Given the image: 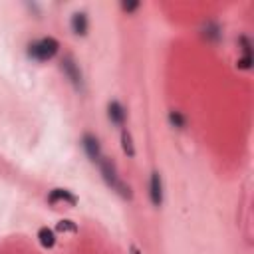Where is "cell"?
I'll use <instances>...</instances> for the list:
<instances>
[{"mask_svg": "<svg viewBox=\"0 0 254 254\" xmlns=\"http://www.w3.org/2000/svg\"><path fill=\"white\" fill-rule=\"evenodd\" d=\"M58 50H60L58 40L48 36V38H42V40L30 44L28 54H30L34 60H38V62H48V60H52V58L58 54Z\"/></svg>", "mask_w": 254, "mask_h": 254, "instance_id": "cell-2", "label": "cell"}, {"mask_svg": "<svg viewBox=\"0 0 254 254\" xmlns=\"http://www.w3.org/2000/svg\"><path fill=\"white\" fill-rule=\"evenodd\" d=\"M62 69H64V73L69 77V81L75 87H81V71H79V67L75 65V62L71 58H64L62 60Z\"/></svg>", "mask_w": 254, "mask_h": 254, "instance_id": "cell-4", "label": "cell"}, {"mask_svg": "<svg viewBox=\"0 0 254 254\" xmlns=\"http://www.w3.org/2000/svg\"><path fill=\"white\" fill-rule=\"evenodd\" d=\"M238 42H240V46H242V54H244L242 58H252V44H250V40H248L246 36H242Z\"/></svg>", "mask_w": 254, "mask_h": 254, "instance_id": "cell-14", "label": "cell"}, {"mask_svg": "<svg viewBox=\"0 0 254 254\" xmlns=\"http://www.w3.org/2000/svg\"><path fill=\"white\" fill-rule=\"evenodd\" d=\"M81 147H83L85 155L89 157V161H93V163H99L101 161V147H99V141H97L95 135L85 133L81 137Z\"/></svg>", "mask_w": 254, "mask_h": 254, "instance_id": "cell-3", "label": "cell"}, {"mask_svg": "<svg viewBox=\"0 0 254 254\" xmlns=\"http://www.w3.org/2000/svg\"><path fill=\"white\" fill-rule=\"evenodd\" d=\"M56 228H58L60 232H77V226H75V222H71V220H60Z\"/></svg>", "mask_w": 254, "mask_h": 254, "instance_id": "cell-12", "label": "cell"}, {"mask_svg": "<svg viewBox=\"0 0 254 254\" xmlns=\"http://www.w3.org/2000/svg\"><path fill=\"white\" fill-rule=\"evenodd\" d=\"M218 32H220V30H218V26H214V24H206V26H204V36L210 38V40H218V38H220Z\"/></svg>", "mask_w": 254, "mask_h": 254, "instance_id": "cell-13", "label": "cell"}, {"mask_svg": "<svg viewBox=\"0 0 254 254\" xmlns=\"http://www.w3.org/2000/svg\"><path fill=\"white\" fill-rule=\"evenodd\" d=\"M38 238H40V244H42L44 248H52V246L56 244V234H54V230L48 228V226H42V228L38 230Z\"/></svg>", "mask_w": 254, "mask_h": 254, "instance_id": "cell-9", "label": "cell"}, {"mask_svg": "<svg viewBox=\"0 0 254 254\" xmlns=\"http://www.w3.org/2000/svg\"><path fill=\"white\" fill-rule=\"evenodd\" d=\"M99 171H101V175H103V181H105L115 192H119L123 198H131V189L119 179L117 169H115V165H113L109 159L101 157V161H99Z\"/></svg>", "mask_w": 254, "mask_h": 254, "instance_id": "cell-1", "label": "cell"}, {"mask_svg": "<svg viewBox=\"0 0 254 254\" xmlns=\"http://www.w3.org/2000/svg\"><path fill=\"white\" fill-rule=\"evenodd\" d=\"M107 115H109V121L115 123V125H123L125 123V109H123V105L119 101H109Z\"/></svg>", "mask_w": 254, "mask_h": 254, "instance_id": "cell-6", "label": "cell"}, {"mask_svg": "<svg viewBox=\"0 0 254 254\" xmlns=\"http://www.w3.org/2000/svg\"><path fill=\"white\" fill-rule=\"evenodd\" d=\"M238 67H240V69L252 67V58H240V60H238Z\"/></svg>", "mask_w": 254, "mask_h": 254, "instance_id": "cell-16", "label": "cell"}, {"mask_svg": "<svg viewBox=\"0 0 254 254\" xmlns=\"http://www.w3.org/2000/svg\"><path fill=\"white\" fill-rule=\"evenodd\" d=\"M121 147L125 151L127 157H135V147H133V139H131V133L127 129L121 131Z\"/></svg>", "mask_w": 254, "mask_h": 254, "instance_id": "cell-10", "label": "cell"}, {"mask_svg": "<svg viewBox=\"0 0 254 254\" xmlns=\"http://www.w3.org/2000/svg\"><path fill=\"white\" fill-rule=\"evenodd\" d=\"M48 200L52 202V204H56V202H67V204H77V198L69 192V190H65V189H54L52 192H50V196H48Z\"/></svg>", "mask_w": 254, "mask_h": 254, "instance_id": "cell-7", "label": "cell"}, {"mask_svg": "<svg viewBox=\"0 0 254 254\" xmlns=\"http://www.w3.org/2000/svg\"><path fill=\"white\" fill-rule=\"evenodd\" d=\"M149 196H151V202H153L155 206H161V202H163V183H161V175H159V173H153V175H151Z\"/></svg>", "mask_w": 254, "mask_h": 254, "instance_id": "cell-5", "label": "cell"}, {"mask_svg": "<svg viewBox=\"0 0 254 254\" xmlns=\"http://www.w3.org/2000/svg\"><path fill=\"white\" fill-rule=\"evenodd\" d=\"M129 254H143V252L139 250V246H135V244H131V246H129Z\"/></svg>", "mask_w": 254, "mask_h": 254, "instance_id": "cell-17", "label": "cell"}, {"mask_svg": "<svg viewBox=\"0 0 254 254\" xmlns=\"http://www.w3.org/2000/svg\"><path fill=\"white\" fill-rule=\"evenodd\" d=\"M71 30L77 36H85L87 34V16H85V12H75L71 16Z\"/></svg>", "mask_w": 254, "mask_h": 254, "instance_id": "cell-8", "label": "cell"}, {"mask_svg": "<svg viewBox=\"0 0 254 254\" xmlns=\"http://www.w3.org/2000/svg\"><path fill=\"white\" fill-rule=\"evenodd\" d=\"M121 8H123L125 12H133V10H137V8H139V2H137V0H131V2H123V4H121Z\"/></svg>", "mask_w": 254, "mask_h": 254, "instance_id": "cell-15", "label": "cell"}, {"mask_svg": "<svg viewBox=\"0 0 254 254\" xmlns=\"http://www.w3.org/2000/svg\"><path fill=\"white\" fill-rule=\"evenodd\" d=\"M169 121H171V125H173V127H179V129H183V127H185V123H187V121H185V117H183L179 111H171V113H169Z\"/></svg>", "mask_w": 254, "mask_h": 254, "instance_id": "cell-11", "label": "cell"}]
</instances>
